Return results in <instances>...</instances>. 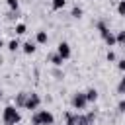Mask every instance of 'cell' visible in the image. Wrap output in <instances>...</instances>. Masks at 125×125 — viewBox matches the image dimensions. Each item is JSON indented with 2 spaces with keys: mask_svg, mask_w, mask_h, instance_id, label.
I'll return each instance as SVG.
<instances>
[{
  "mask_svg": "<svg viewBox=\"0 0 125 125\" xmlns=\"http://www.w3.org/2000/svg\"><path fill=\"white\" fill-rule=\"evenodd\" d=\"M20 121H21L20 109H18L14 104H8V105L2 109V123H4V125H18Z\"/></svg>",
  "mask_w": 125,
  "mask_h": 125,
  "instance_id": "1",
  "label": "cell"
},
{
  "mask_svg": "<svg viewBox=\"0 0 125 125\" xmlns=\"http://www.w3.org/2000/svg\"><path fill=\"white\" fill-rule=\"evenodd\" d=\"M55 115L49 109H37L31 113V125H53Z\"/></svg>",
  "mask_w": 125,
  "mask_h": 125,
  "instance_id": "2",
  "label": "cell"
},
{
  "mask_svg": "<svg viewBox=\"0 0 125 125\" xmlns=\"http://www.w3.org/2000/svg\"><path fill=\"white\" fill-rule=\"evenodd\" d=\"M70 105H72V109H76L78 113H82V111L86 109V105H88L86 94H84V92H74L72 98H70Z\"/></svg>",
  "mask_w": 125,
  "mask_h": 125,
  "instance_id": "3",
  "label": "cell"
},
{
  "mask_svg": "<svg viewBox=\"0 0 125 125\" xmlns=\"http://www.w3.org/2000/svg\"><path fill=\"white\" fill-rule=\"evenodd\" d=\"M39 105H41V96H39L37 92H29V94H27V100H25V107H23V109H27V111H37V109H39Z\"/></svg>",
  "mask_w": 125,
  "mask_h": 125,
  "instance_id": "4",
  "label": "cell"
},
{
  "mask_svg": "<svg viewBox=\"0 0 125 125\" xmlns=\"http://www.w3.org/2000/svg\"><path fill=\"white\" fill-rule=\"evenodd\" d=\"M57 55H59L62 61H68V59H70V55H72V49H70V45H68L66 41H61V43L57 45Z\"/></svg>",
  "mask_w": 125,
  "mask_h": 125,
  "instance_id": "5",
  "label": "cell"
},
{
  "mask_svg": "<svg viewBox=\"0 0 125 125\" xmlns=\"http://www.w3.org/2000/svg\"><path fill=\"white\" fill-rule=\"evenodd\" d=\"M27 94H29V92H20V94H16V98H14V105H16L18 109H23V107H25Z\"/></svg>",
  "mask_w": 125,
  "mask_h": 125,
  "instance_id": "6",
  "label": "cell"
},
{
  "mask_svg": "<svg viewBox=\"0 0 125 125\" xmlns=\"http://www.w3.org/2000/svg\"><path fill=\"white\" fill-rule=\"evenodd\" d=\"M47 41H49L47 31H45V29H39V31L35 33V43H37V45H47Z\"/></svg>",
  "mask_w": 125,
  "mask_h": 125,
  "instance_id": "7",
  "label": "cell"
},
{
  "mask_svg": "<svg viewBox=\"0 0 125 125\" xmlns=\"http://www.w3.org/2000/svg\"><path fill=\"white\" fill-rule=\"evenodd\" d=\"M35 49H37V43H35V41H25V43H21V51H23L25 55H33Z\"/></svg>",
  "mask_w": 125,
  "mask_h": 125,
  "instance_id": "8",
  "label": "cell"
},
{
  "mask_svg": "<svg viewBox=\"0 0 125 125\" xmlns=\"http://www.w3.org/2000/svg\"><path fill=\"white\" fill-rule=\"evenodd\" d=\"M84 94H86L88 104H96V102H98V96H100V94H98V90H96V88H88Z\"/></svg>",
  "mask_w": 125,
  "mask_h": 125,
  "instance_id": "9",
  "label": "cell"
},
{
  "mask_svg": "<svg viewBox=\"0 0 125 125\" xmlns=\"http://www.w3.org/2000/svg\"><path fill=\"white\" fill-rule=\"evenodd\" d=\"M47 61H49L53 66H62V62H64V61H62V59L57 55V51H55V53H51V55L47 57Z\"/></svg>",
  "mask_w": 125,
  "mask_h": 125,
  "instance_id": "10",
  "label": "cell"
},
{
  "mask_svg": "<svg viewBox=\"0 0 125 125\" xmlns=\"http://www.w3.org/2000/svg\"><path fill=\"white\" fill-rule=\"evenodd\" d=\"M6 47H8V51H12V53H16L18 49H21V43H20L18 39H10V41L6 43Z\"/></svg>",
  "mask_w": 125,
  "mask_h": 125,
  "instance_id": "11",
  "label": "cell"
},
{
  "mask_svg": "<svg viewBox=\"0 0 125 125\" xmlns=\"http://www.w3.org/2000/svg\"><path fill=\"white\" fill-rule=\"evenodd\" d=\"M96 27H98V31H100V35H102V37H105V35L109 33V27H107V25H105V21H102V20L96 23Z\"/></svg>",
  "mask_w": 125,
  "mask_h": 125,
  "instance_id": "12",
  "label": "cell"
},
{
  "mask_svg": "<svg viewBox=\"0 0 125 125\" xmlns=\"http://www.w3.org/2000/svg\"><path fill=\"white\" fill-rule=\"evenodd\" d=\"M102 39L105 41V45H107V47H113V45H117V41H115V33H111V31H109L105 37H102Z\"/></svg>",
  "mask_w": 125,
  "mask_h": 125,
  "instance_id": "13",
  "label": "cell"
},
{
  "mask_svg": "<svg viewBox=\"0 0 125 125\" xmlns=\"http://www.w3.org/2000/svg\"><path fill=\"white\" fill-rule=\"evenodd\" d=\"M66 6V0H51V8L57 12V10H62Z\"/></svg>",
  "mask_w": 125,
  "mask_h": 125,
  "instance_id": "14",
  "label": "cell"
},
{
  "mask_svg": "<svg viewBox=\"0 0 125 125\" xmlns=\"http://www.w3.org/2000/svg\"><path fill=\"white\" fill-rule=\"evenodd\" d=\"M82 14H84V12H82V8H80V6H72L70 16H72L74 20H80V18H82Z\"/></svg>",
  "mask_w": 125,
  "mask_h": 125,
  "instance_id": "15",
  "label": "cell"
},
{
  "mask_svg": "<svg viewBox=\"0 0 125 125\" xmlns=\"http://www.w3.org/2000/svg\"><path fill=\"white\" fill-rule=\"evenodd\" d=\"M14 31H16V35H23V33L27 31V25L20 21V23H16V27H14Z\"/></svg>",
  "mask_w": 125,
  "mask_h": 125,
  "instance_id": "16",
  "label": "cell"
},
{
  "mask_svg": "<svg viewBox=\"0 0 125 125\" xmlns=\"http://www.w3.org/2000/svg\"><path fill=\"white\" fill-rule=\"evenodd\" d=\"M115 41H117L121 47H125V29H121V31L115 33Z\"/></svg>",
  "mask_w": 125,
  "mask_h": 125,
  "instance_id": "17",
  "label": "cell"
},
{
  "mask_svg": "<svg viewBox=\"0 0 125 125\" xmlns=\"http://www.w3.org/2000/svg\"><path fill=\"white\" fill-rule=\"evenodd\" d=\"M64 117H66V125H76V113L66 111V113H64Z\"/></svg>",
  "mask_w": 125,
  "mask_h": 125,
  "instance_id": "18",
  "label": "cell"
},
{
  "mask_svg": "<svg viewBox=\"0 0 125 125\" xmlns=\"http://www.w3.org/2000/svg\"><path fill=\"white\" fill-rule=\"evenodd\" d=\"M6 4L12 12H18V8H20V0H6Z\"/></svg>",
  "mask_w": 125,
  "mask_h": 125,
  "instance_id": "19",
  "label": "cell"
},
{
  "mask_svg": "<svg viewBox=\"0 0 125 125\" xmlns=\"http://www.w3.org/2000/svg\"><path fill=\"white\" fill-rule=\"evenodd\" d=\"M117 14L119 16H125V0H119L117 2Z\"/></svg>",
  "mask_w": 125,
  "mask_h": 125,
  "instance_id": "20",
  "label": "cell"
},
{
  "mask_svg": "<svg viewBox=\"0 0 125 125\" xmlns=\"http://www.w3.org/2000/svg\"><path fill=\"white\" fill-rule=\"evenodd\" d=\"M117 94H125V74H123V78L117 84Z\"/></svg>",
  "mask_w": 125,
  "mask_h": 125,
  "instance_id": "21",
  "label": "cell"
},
{
  "mask_svg": "<svg viewBox=\"0 0 125 125\" xmlns=\"http://www.w3.org/2000/svg\"><path fill=\"white\" fill-rule=\"evenodd\" d=\"M86 119H88L90 125H94V121H96V111H88V113H86Z\"/></svg>",
  "mask_w": 125,
  "mask_h": 125,
  "instance_id": "22",
  "label": "cell"
},
{
  "mask_svg": "<svg viewBox=\"0 0 125 125\" xmlns=\"http://www.w3.org/2000/svg\"><path fill=\"white\" fill-rule=\"evenodd\" d=\"M117 111H119V113H125V100H119V104H117Z\"/></svg>",
  "mask_w": 125,
  "mask_h": 125,
  "instance_id": "23",
  "label": "cell"
},
{
  "mask_svg": "<svg viewBox=\"0 0 125 125\" xmlns=\"http://www.w3.org/2000/svg\"><path fill=\"white\" fill-rule=\"evenodd\" d=\"M105 59H107L109 62H113V61H115L117 57H115V53H113V51H107V55H105Z\"/></svg>",
  "mask_w": 125,
  "mask_h": 125,
  "instance_id": "24",
  "label": "cell"
},
{
  "mask_svg": "<svg viewBox=\"0 0 125 125\" xmlns=\"http://www.w3.org/2000/svg\"><path fill=\"white\" fill-rule=\"evenodd\" d=\"M117 68H119L121 72H125V59H119V61H117Z\"/></svg>",
  "mask_w": 125,
  "mask_h": 125,
  "instance_id": "25",
  "label": "cell"
},
{
  "mask_svg": "<svg viewBox=\"0 0 125 125\" xmlns=\"http://www.w3.org/2000/svg\"><path fill=\"white\" fill-rule=\"evenodd\" d=\"M0 47H4V41H2V39H0Z\"/></svg>",
  "mask_w": 125,
  "mask_h": 125,
  "instance_id": "26",
  "label": "cell"
},
{
  "mask_svg": "<svg viewBox=\"0 0 125 125\" xmlns=\"http://www.w3.org/2000/svg\"><path fill=\"white\" fill-rule=\"evenodd\" d=\"M0 98H2V90H0Z\"/></svg>",
  "mask_w": 125,
  "mask_h": 125,
  "instance_id": "27",
  "label": "cell"
}]
</instances>
